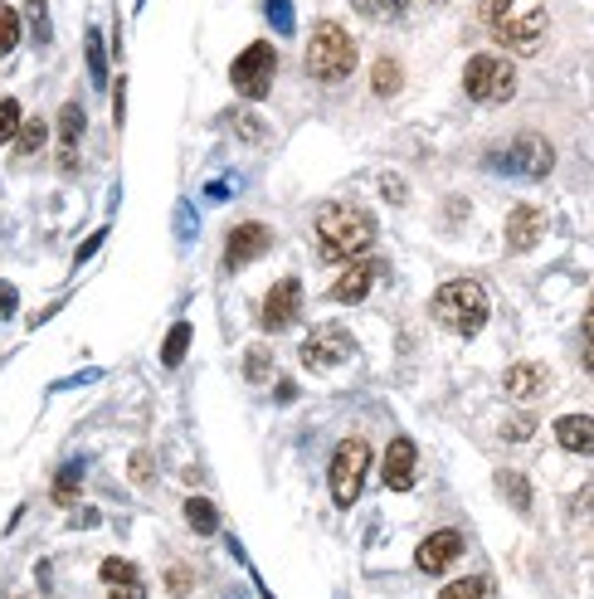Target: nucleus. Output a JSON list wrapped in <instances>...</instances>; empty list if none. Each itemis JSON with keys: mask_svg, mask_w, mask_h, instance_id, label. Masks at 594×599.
Here are the masks:
<instances>
[{"mask_svg": "<svg viewBox=\"0 0 594 599\" xmlns=\"http://www.w3.org/2000/svg\"><path fill=\"white\" fill-rule=\"evenodd\" d=\"M375 244V215L366 205L336 200L317 210V249L322 259H356Z\"/></svg>", "mask_w": 594, "mask_h": 599, "instance_id": "obj_1", "label": "nucleus"}, {"mask_svg": "<svg viewBox=\"0 0 594 599\" xmlns=\"http://www.w3.org/2000/svg\"><path fill=\"white\" fill-rule=\"evenodd\" d=\"M483 20L512 54H536L546 39V0H483Z\"/></svg>", "mask_w": 594, "mask_h": 599, "instance_id": "obj_2", "label": "nucleus"}, {"mask_svg": "<svg viewBox=\"0 0 594 599\" xmlns=\"http://www.w3.org/2000/svg\"><path fill=\"white\" fill-rule=\"evenodd\" d=\"M434 322L448 327V332H458V337H478L483 322H487L483 283H473V278H453V283H444V288L434 293Z\"/></svg>", "mask_w": 594, "mask_h": 599, "instance_id": "obj_3", "label": "nucleus"}, {"mask_svg": "<svg viewBox=\"0 0 594 599\" xmlns=\"http://www.w3.org/2000/svg\"><path fill=\"white\" fill-rule=\"evenodd\" d=\"M351 69H356V39L336 20H322L307 44V74L317 83H341V78H351Z\"/></svg>", "mask_w": 594, "mask_h": 599, "instance_id": "obj_4", "label": "nucleus"}, {"mask_svg": "<svg viewBox=\"0 0 594 599\" xmlns=\"http://www.w3.org/2000/svg\"><path fill=\"white\" fill-rule=\"evenodd\" d=\"M463 88L473 103H507L517 93V69L502 54H473L463 69Z\"/></svg>", "mask_w": 594, "mask_h": 599, "instance_id": "obj_5", "label": "nucleus"}, {"mask_svg": "<svg viewBox=\"0 0 594 599\" xmlns=\"http://www.w3.org/2000/svg\"><path fill=\"white\" fill-rule=\"evenodd\" d=\"M273 74H278V49L268 44V39H254L239 59H234V93L239 98H249V103H263L268 93H273Z\"/></svg>", "mask_w": 594, "mask_h": 599, "instance_id": "obj_6", "label": "nucleus"}, {"mask_svg": "<svg viewBox=\"0 0 594 599\" xmlns=\"http://www.w3.org/2000/svg\"><path fill=\"white\" fill-rule=\"evenodd\" d=\"M366 468H371V444L366 439H341L332 453V497L336 507H351L361 497L366 483Z\"/></svg>", "mask_w": 594, "mask_h": 599, "instance_id": "obj_7", "label": "nucleus"}, {"mask_svg": "<svg viewBox=\"0 0 594 599\" xmlns=\"http://www.w3.org/2000/svg\"><path fill=\"white\" fill-rule=\"evenodd\" d=\"M492 171H507V176H526V181H541L551 166H556V151H551V142L546 137H517L512 147L492 151V161H487Z\"/></svg>", "mask_w": 594, "mask_h": 599, "instance_id": "obj_8", "label": "nucleus"}, {"mask_svg": "<svg viewBox=\"0 0 594 599\" xmlns=\"http://www.w3.org/2000/svg\"><path fill=\"white\" fill-rule=\"evenodd\" d=\"M351 351H356L351 332L336 327V322H327V327H317L312 337L302 341V366H307V371H332V366H341Z\"/></svg>", "mask_w": 594, "mask_h": 599, "instance_id": "obj_9", "label": "nucleus"}, {"mask_svg": "<svg viewBox=\"0 0 594 599\" xmlns=\"http://www.w3.org/2000/svg\"><path fill=\"white\" fill-rule=\"evenodd\" d=\"M273 249V229L259 225V220H249V225H234L229 229V239H224V268L234 273V268H249L254 259H263Z\"/></svg>", "mask_w": 594, "mask_h": 599, "instance_id": "obj_10", "label": "nucleus"}, {"mask_svg": "<svg viewBox=\"0 0 594 599\" xmlns=\"http://www.w3.org/2000/svg\"><path fill=\"white\" fill-rule=\"evenodd\" d=\"M297 312H302V283H297V278H278V283L268 288V298H263L259 327L263 332H283V327L297 322Z\"/></svg>", "mask_w": 594, "mask_h": 599, "instance_id": "obj_11", "label": "nucleus"}, {"mask_svg": "<svg viewBox=\"0 0 594 599\" xmlns=\"http://www.w3.org/2000/svg\"><path fill=\"white\" fill-rule=\"evenodd\" d=\"M463 556V536L444 526V531H429L424 541H419V551H414V565L424 570V575H444L448 565Z\"/></svg>", "mask_w": 594, "mask_h": 599, "instance_id": "obj_12", "label": "nucleus"}, {"mask_svg": "<svg viewBox=\"0 0 594 599\" xmlns=\"http://www.w3.org/2000/svg\"><path fill=\"white\" fill-rule=\"evenodd\" d=\"M414 468H419V449H414V439H390V449H385V468H380V478L390 492H409L414 487Z\"/></svg>", "mask_w": 594, "mask_h": 599, "instance_id": "obj_13", "label": "nucleus"}, {"mask_svg": "<svg viewBox=\"0 0 594 599\" xmlns=\"http://www.w3.org/2000/svg\"><path fill=\"white\" fill-rule=\"evenodd\" d=\"M541 234H546V215H541L536 205H517V210L507 215V249H512V254L536 249Z\"/></svg>", "mask_w": 594, "mask_h": 599, "instance_id": "obj_14", "label": "nucleus"}, {"mask_svg": "<svg viewBox=\"0 0 594 599\" xmlns=\"http://www.w3.org/2000/svg\"><path fill=\"white\" fill-rule=\"evenodd\" d=\"M502 385H507V395H512V400H541V395L551 390V371H546V366H531V361H521V366H512V371H507V380H502Z\"/></svg>", "mask_w": 594, "mask_h": 599, "instance_id": "obj_15", "label": "nucleus"}, {"mask_svg": "<svg viewBox=\"0 0 594 599\" xmlns=\"http://www.w3.org/2000/svg\"><path fill=\"white\" fill-rule=\"evenodd\" d=\"M103 585H108L112 599H147V585H142L137 565H132V561H117V556H108V561H103Z\"/></svg>", "mask_w": 594, "mask_h": 599, "instance_id": "obj_16", "label": "nucleus"}, {"mask_svg": "<svg viewBox=\"0 0 594 599\" xmlns=\"http://www.w3.org/2000/svg\"><path fill=\"white\" fill-rule=\"evenodd\" d=\"M556 444L565 453H594V419L590 414H560L556 419Z\"/></svg>", "mask_w": 594, "mask_h": 599, "instance_id": "obj_17", "label": "nucleus"}, {"mask_svg": "<svg viewBox=\"0 0 594 599\" xmlns=\"http://www.w3.org/2000/svg\"><path fill=\"white\" fill-rule=\"evenodd\" d=\"M380 273V263H346V273L332 283V302H361L371 293V278Z\"/></svg>", "mask_w": 594, "mask_h": 599, "instance_id": "obj_18", "label": "nucleus"}, {"mask_svg": "<svg viewBox=\"0 0 594 599\" xmlns=\"http://www.w3.org/2000/svg\"><path fill=\"white\" fill-rule=\"evenodd\" d=\"M186 522H190V531H200V536H215V531H220V512H215V502H210V497H190V502H186Z\"/></svg>", "mask_w": 594, "mask_h": 599, "instance_id": "obj_19", "label": "nucleus"}, {"mask_svg": "<svg viewBox=\"0 0 594 599\" xmlns=\"http://www.w3.org/2000/svg\"><path fill=\"white\" fill-rule=\"evenodd\" d=\"M400 78H405L400 59H375V69H371L375 98H390V93H400Z\"/></svg>", "mask_w": 594, "mask_h": 599, "instance_id": "obj_20", "label": "nucleus"}, {"mask_svg": "<svg viewBox=\"0 0 594 599\" xmlns=\"http://www.w3.org/2000/svg\"><path fill=\"white\" fill-rule=\"evenodd\" d=\"M186 351H190V322H176L166 332V346H161V366H181Z\"/></svg>", "mask_w": 594, "mask_h": 599, "instance_id": "obj_21", "label": "nucleus"}, {"mask_svg": "<svg viewBox=\"0 0 594 599\" xmlns=\"http://www.w3.org/2000/svg\"><path fill=\"white\" fill-rule=\"evenodd\" d=\"M497 487L512 497V507H517V512H531V483H526L521 473H512V468H507V473H497Z\"/></svg>", "mask_w": 594, "mask_h": 599, "instance_id": "obj_22", "label": "nucleus"}, {"mask_svg": "<svg viewBox=\"0 0 594 599\" xmlns=\"http://www.w3.org/2000/svg\"><path fill=\"white\" fill-rule=\"evenodd\" d=\"M78 137H83V108H78V103H64V113H59V142L74 151Z\"/></svg>", "mask_w": 594, "mask_h": 599, "instance_id": "obj_23", "label": "nucleus"}, {"mask_svg": "<svg viewBox=\"0 0 594 599\" xmlns=\"http://www.w3.org/2000/svg\"><path fill=\"white\" fill-rule=\"evenodd\" d=\"M78 483H83V473H78V463H69V468H59V478H54V502H59V507H74Z\"/></svg>", "mask_w": 594, "mask_h": 599, "instance_id": "obj_24", "label": "nucleus"}, {"mask_svg": "<svg viewBox=\"0 0 594 599\" xmlns=\"http://www.w3.org/2000/svg\"><path fill=\"white\" fill-rule=\"evenodd\" d=\"M439 599H492V590H487L483 575H468V580H453V585H444V595Z\"/></svg>", "mask_w": 594, "mask_h": 599, "instance_id": "obj_25", "label": "nucleus"}, {"mask_svg": "<svg viewBox=\"0 0 594 599\" xmlns=\"http://www.w3.org/2000/svg\"><path fill=\"white\" fill-rule=\"evenodd\" d=\"M366 20H400L405 15V0H351Z\"/></svg>", "mask_w": 594, "mask_h": 599, "instance_id": "obj_26", "label": "nucleus"}, {"mask_svg": "<svg viewBox=\"0 0 594 599\" xmlns=\"http://www.w3.org/2000/svg\"><path fill=\"white\" fill-rule=\"evenodd\" d=\"M88 44H83V49H88V74H93V83H103V78H108V59H103V35H98V30H93V25H88Z\"/></svg>", "mask_w": 594, "mask_h": 599, "instance_id": "obj_27", "label": "nucleus"}, {"mask_svg": "<svg viewBox=\"0 0 594 599\" xmlns=\"http://www.w3.org/2000/svg\"><path fill=\"white\" fill-rule=\"evenodd\" d=\"M20 122H25V117H20V103H15V98H0V147L20 137Z\"/></svg>", "mask_w": 594, "mask_h": 599, "instance_id": "obj_28", "label": "nucleus"}, {"mask_svg": "<svg viewBox=\"0 0 594 599\" xmlns=\"http://www.w3.org/2000/svg\"><path fill=\"white\" fill-rule=\"evenodd\" d=\"M15 142H20V156H35V151L44 147V122H39V117H25Z\"/></svg>", "mask_w": 594, "mask_h": 599, "instance_id": "obj_29", "label": "nucleus"}, {"mask_svg": "<svg viewBox=\"0 0 594 599\" xmlns=\"http://www.w3.org/2000/svg\"><path fill=\"white\" fill-rule=\"evenodd\" d=\"M20 44V15L10 5H0V54H10Z\"/></svg>", "mask_w": 594, "mask_h": 599, "instance_id": "obj_30", "label": "nucleus"}, {"mask_svg": "<svg viewBox=\"0 0 594 599\" xmlns=\"http://www.w3.org/2000/svg\"><path fill=\"white\" fill-rule=\"evenodd\" d=\"M263 10H268V20H273V30H278V35H293V0H268V5H263Z\"/></svg>", "mask_w": 594, "mask_h": 599, "instance_id": "obj_31", "label": "nucleus"}, {"mask_svg": "<svg viewBox=\"0 0 594 599\" xmlns=\"http://www.w3.org/2000/svg\"><path fill=\"white\" fill-rule=\"evenodd\" d=\"M244 375H249L254 385H263V380H268V351H263V346H249V361H244Z\"/></svg>", "mask_w": 594, "mask_h": 599, "instance_id": "obj_32", "label": "nucleus"}, {"mask_svg": "<svg viewBox=\"0 0 594 599\" xmlns=\"http://www.w3.org/2000/svg\"><path fill=\"white\" fill-rule=\"evenodd\" d=\"M512 444H521V439H531L536 434V419H526V414H517V419H507V429H502Z\"/></svg>", "mask_w": 594, "mask_h": 599, "instance_id": "obj_33", "label": "nucleus"}, {"mask_svg": "<svg viewBox=\"0 0 594 599\" xmlns=\"http://www.w3.org/2000/svg\"><path fill=\"white\" fill-rule=\"evenodd\" d=\"M166 590H171V595H190V570L186 565H176V570L166 575Z\"/></svg>", "mask_w": 594, "mask_h": 599, "instance_id": "obj_34", "label": "nucleus"}, {"mask_svg": "<svg viewBox=\"0 0 594 599\" xmlns=\"http://www.w3.org/2000/svg\"><path fill=\"white\" fill-rule=\"evenodd\" d=\"M30 20H35V35L49 39V10H44V0H30Z\"/></svg>", "mask_w": 594, "mask_h": 599, "instance_id": "obj_35", "label": "nucleus"}, {"mask_svg": "<svg viewBox=\"0 0 594 599\" xmlns=\"http://www.w3.org/2000/svg\"><path fill=\"white\" fill-rule=\"evenodd\" d=\"M103 239H108V229H98V234H88V244H83V249H78V254H74V263L93 259V254H98V249H103Z\"/></svg>", "mask_w": 594, "mask_h": 599, "instance_id": "obj_36", "label": "nucleus"}, {"mask_svg": "<svg viewBox=\"0 0 594 599\" xmlns=\"http://www.w3.org/2000/svg\"><path fill=\"white\" fill-rule=\"evenodd\" d=\"M15 302H20L15 283H0V317H15Z\"/></svg>", "mask_w": 594, "mask_h": 599, "instance_id": "obj_37", "label": "nucleus"}, {"mask_svg": "<svg viewBox=\"0 0 594 599\" xmlns=\"http://www.w3.org/2000/svg\"><path fill=\"white\" fill-rule=\"evenodd\" d=\"M132 478H137V483H147V453H137V458H132Z\"/></svg>", "mask_w": 594, "mask_h": 599, "instance_id": "obj_38", "label": "nucleus"}, {"mask_svg": "<svg viewBox=\"0 0 594 599\" xmlns=\"http://www.w3.org/2000/svg\"><path fill=\"white\" fill-rule=\"evenodd\" d=\"M385 195H390V200H405V186H400L395 176H385Z\"/></svg>", "mask_w": 594, "mask_h": 599, "instance_id": "obj_39", "label": "nucleus"}, {"mask_svg": "<svg viewBox=\"0 0 594 599\" xmlns=\"http://www.w3.org/2000/svg\"><path fill=\"white\" fill-rule=\"evenodd\" d=\"M293 395H297V385H293V380H283V385H278V400H283V405H293Z\"/></svg>", "mask_w": 594, "mask_h": 599, "instance_id": "obj_40", "label": "nucleus"}, {"mask_svg": "<svg viewBox=\"0 0 594 599\" xmlns=\"http://www.w3.org/2000/svg\"><path fill=\"white\" fill-rule=\"evenodd\" d=\"M585 346H594V298H590V312H585Z\"/></svg>", "mask_w": 594, "mask_h": 599, "instance_id": "obj_41", "label": "nucleus"}, {"mask_svg": "<svg viewBox=\"0 0 594 599\" xmlns=\"http://www.w3.org/2000/svg\"><path fill=\"white\" fill-rule=\"evenodd\" d=\"M585 366H590V371H594V346H590V351H585Z\"/></svg>", "mask_w": 594, "mask_h": 599, "instance_id": "obj_42", "label": "nucleus"}]
</instances>
